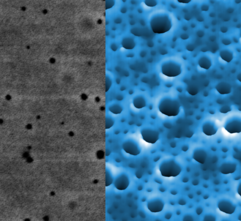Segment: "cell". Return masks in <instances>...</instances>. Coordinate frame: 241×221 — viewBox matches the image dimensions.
I'll return each mask as SVG.
<instances>
[{"instance_id": "9c48e42d", "label": "cell", "mask_w": 241, "mask_h": 221, "mask_svg": "<svg viewBox=\"0 0 241 221\" xmlns=\"http://www.w3.org/2000/svg\"><path fill=\"white\" fill-rule=\"evenodd\" d=\"M130 183V180L127 174L123 173L118 175L114 181V186L119 191H124L127 189Z\"/></svg>"}, {"instance_id": "d6986e66", "label": "cell", "mask_w": 241, "mask_h": 221, "mask_svg": "<svg viewBox=\"0 0 241 221\" xmlns=\"http://www.w3.org/2000/svg\"><path fill=\"white\" fill-rule=\"evenodd\" d=\"M109 110L115 115L120 114L124 110V108L120 104L118 103H115L112 104L109 108Z\"/></svg>"}, {"instance_id": "30bf717a", "label": "cell", "mask_w": 241, "mask_h": 221, "mask_svg": "<svg viewBox=\"0 0 241 221\" xmlns=\"http://www.w3.org/2000/svg\"><path fill=\"white\" fill-rule=\"evenodd\" d=\"M147 207L151 212H160L164 207V202L160 198H155L147 202Z\"/></svg>"}, {"instance_id": "603a6c76", "label": "cell", "mask_w": 241, "mask_h": 221, "mask_svg": "<svg viewBox=\"0 0 241 221\" xmlns=\"http://www.w3.org/2000/svg\"><path fill=\"white\" fill-rule=\"evenodd\" d=\"M231 111V108L228 105H225L220 108V112L223 114H226Z\"/></svg>"}, {"instance_id": "5b68a950", "label": "cell", "mask_w": 241, "mask_h": 221, "mask_svg": "<svg viewBox=\"0 0 241 221\" xmlns=\"http://www.w3.org/2000/svg\"><path fill=\"white\" fill-rule=\"evenodd\" d=\"M140 134L143 140L148 144H156L160 138L159 131L153 128H143L140 131Z\"/></svg>"}, {"instance_id": "7c38bea8", "label": "cell", "mask_w": 241, "mask_h": 221, "mask_svg": "<svg viewBox=\"0 0 241 221\" xmlns=\"http://www.w3.org/2000/svg\"><path fill=\"white\" fill-rule=\"evenodd\" d=\"M207 152L205 149L202 148H197L194 150L192 157L196 162L201 164H204L207 160Z\"/></svg>"}, {"instance_id": "2e32d148", "label": "cell", "mask_w": 241, "mask_h": 221, "mask_svg": "<svg viewBox=\"0 0 241 221\" xmlns=\"http://www.w3.org/2000/svg\"><path fill=\"white\" fill-rule=\"evenodd\" d=\"M198 64L199 67L202 69L208 70L212 66V61L209 57L205 56H202L198 60Z\"/></svg>"}, {"instance_id": "83f0119b", "label": "cell", "mask_w": 241, "mask_h": 221, "mask_svg": "<svg viewBox=\"0 0 241 221\" xmlns=\"http://www.w3.org/2000/svg\"><path fill=\"white\" fill-rule=\"evenodd\" d=\"M236 191L238 194L241 197V181L239 182L237 186Z\"/></svg>"}, {"instance_id": "4fadbf2b", "label": "cell", "mask_w": 241, "mask_h": 221, "mask_svg": "<svg viewBox=\"0 0 241 221\" xmlns=\"http://www.w3.org/2000/svg\"><path fill=\"white\" fill-rule=\"evenodd\" d=\"M237 168V164L233 162H226L221 165L220 171L224 175L233 174Z\"/></svg>"}, {"instance_id": "8992f818", "label": "cell", "mask_w": 241, "mask_h": 221, "mask_svg": "<svg viewBox=\"0 0 241 221\" xmlns=\"http://www.w3.org/2000/svg\"><path fill=\"white\" fill-rule=\"evenodd\" d=\"M224 128L230 134L241 133V117L234 116L227 119L224 125Z\"/></svg>"}, {"instance_id": "f35d334b", "label": "cell", "mask_w": 241, "mask_h": 221, "mask_svg": "<svg viewBox=\"0 0 241 221\" xmlns=\"http://www.w3.org/2000/svg\"><path fill=\"white\" fill-rule=\"evenodd\" d=\"M240 36H241V33H240Z\"/></svg>"}, {"instance_id": "52a82bcc", "label": "cell", "mask_w": 241, "mask_h": 221, "mask_svg": "<svg viewBox=\"0 0 241 221\" xmlns=\"http://www.w3.org/2000/svg\"><path fill=\"white\" fill-rule=\"evenodd\" d=\"M122 148L126 153L134 156L140 154L141 152L139 144L132 139H129L124 141L122 144Z\"/></svg>"}, {"instance_id": "e575fe53", "label": "cell", "mask_w": 241, "mask_h": 221, "mask_svg": "<svg viewBox=\"0 0 241 221\" xmlns=\"http://www.w3.org/2000/svg\"><path fill=\"white\" fill-rule=\"evenodd\" d=\"M237 79L241 83V73H239L237 76Z\"/></svg>"}, {"instance_id": "8d00e7d4", "label": "cell", "mask_w": 241, "mask_h": 221, "mask_svg": "<svg viewBox=\"0 0 241 221\" xmlns=\"http://www.w3.org/2000/svg\"><path fill=\"white\" fill-rule=\"evenodd\" d=\"M138 191H142V189H143V186H139L138 188Z\"/></svg>"}, {"instance_id": "8fae6325", "label": "cell", "mask_w": 241, "mask_h": 221, "mask_svg": "<svg viewBox=\"0 0 241 221\" xmlns=\"http://www.w3.org/2000/svg\"><path fill=\"white\" fill-rule=\"evenodd\" d=\"M202 129L204 135L208 136H211L216 134L219 128L214 122L208 120L203 123Z\"/></svg>"}, {"instance_id": "4316f807", "label": "cell", "mask_w": 241, "mask_h": 221, "mask_svg": "<svg viewBox=\"0 0 241 221\" xmlns=\"http://www.w3.org/2000/svg\"><path fill=\"white\" fill-rule=\"evenodd\" d=\"M193 218L192 217V216L191 215H189V214L185 215L184 217V218H183V221H193Z\"/></svg>"}, {"instance_id": "277c9868", "label": "cell", "mask_w": 241, "mask_h": 221, "mask_svg": "<svg viewBox=\"0 0 241 221\" xmlns=\"http://www.w3.org/2000/svg\"><path fill=\"white\" fill-rule=\"evenodd\" d=\"M161 72L163 75L170 77H176L182 74V66L180 63L174 60L165 61L161 65Z\"/></svg>"}, {"instance_id": "cb8c5ba5", "label": "cell", "mask_w": 241, "mask_h": 221, "mask_svg": "<svg viewBox=\"0 0 241 221\" xmlns=\"http://www.w3.org/2000/svg\"><path fill=\"white\" fill-rule=\"evenodd\" d=\"M216 217L215 215L212 214H209L205 215L204 217V221H216Z\"/></svg>"}, {"instance_id": "7a4b0ae2", "label": "cell", "mask_w": 241, "mask_h": 221, "mask_svg": "<svg viewBox=\"0 0 241 221\" xmlns=\"http://www.w3.org/2000/svg\"><path fill=\"white\" fill-rule=\"evenodd\" d=\"M159 111L168 117H176L180 113L181 105L177 99L171 97H164L159 101Z\"/></svg>"}, {"instance_id": "ac0fdd59", "label": "cell", "mask_w": 241, "mask_h": 221, "mask_svg": "<svg viewBox=\"0 0 241 221\" xmlns=\"http://www.w3.org/2000/svg\"><path fill=\"white\" fill-rule=\"evenodd\" d=\"M122 46L126 49H132L135 46V42L133 39L129 38H126L122 40Z\"/></svg>"}, {"instance_id": "d590c367", "label": "cell", "mask_w": 241, "mask_h": 221, "mask_svg": "<svg viewBox=\"0 0 241 221\" xmlns=\"http://www.w3.org/2000/svg\"><path fill=\"white\" fill-rule=\"evenodd\" d=\"M188 180H189V179H188V178H187V177H184V178H183V179H182V182H183V183H186L188 182Z\"/></svg>"}, {"instance_id": "44dd1931", "label": "cell", "mask_w": 241, "mask_h": 221, "mask_svg": "<svg viewBox=\"0 0 241 221\" xmlns=\"http://www.w3.org/2000/svg\"><path fill=\"white\" fill-rule=\"evenodd\" d=\"M113 183V178L112 174L109 171H106V186H108Z\"/></svg>"}, {"instance_id": "3957f363", "label": "cell", "mask_w": 241, "mask_h": 221, "mask_svg": "<svg viewBox=\"0 0 241 221\" xmlns=\"http://www.w3.org/2000/svg\"><path fill=\"white\" fill-rule=\"evenodd\" d=\"M159 168L161 175L166 177H177L182 171V166L174 159L164 160Z\"/></svg>"}, {"instance_id": "f546056e", "label": "cell", "mask_w": 241, "mask_h": 221, "mask_svg": "<svg viewBox=\"0 0 241 221\" xmlns=\"http://www.w3.org/2000/svg\"><path fill=\"white\" fill-rule=\"evenodd\" d=\"M195 211H196V214H197L198 215H200V214H202V213H203V208H202L201 207H197Z\"/></svg>"}, {"instance_id": "1f68e13d", "label": "cell", "mask_w": 241, "mask_h": 221, "mask_svg": "<svg viewBox=\"0 0 241 221\" xmlns=\"http://www.w3.org/2000/svg\"><path fill=\"white\" fill-rule=\"evenodd\" d=\"M177 1L180 3H187L191 1V0H178Z\"/></svg>"}, {"instance_id": "ba28073f", "label": "cell", "mask_w": 241, "mask_h": 221, "mask_svg": "<svg viewBox=\"0 0 241 221\" xmlns=\"http://www.w3.org/2000/svg\"><path fill=\"white\" fill-rule=\"evenodd\" d=\"M217 207L222 212L226 214H231L234 213L236 210V205L230 200L222 199L217 202Z\"/></svg>"}, {"instance_id": "7402d4cb", "label": "cell", "mask_w": 241, "mask_h": 221, "mask_svg": "<svg viewBox=\"0 0 241 221\" xmlns=\"http://www.w3.org/2000/svg\"><path fill=\"white\" fill-rule=\"evenodd\" d=\"M106 128L107 129L112 127L115 124V121L112 117H108L106 118Z\"/></svg>"}, {"instance_id": "6da1fadb", "label": "cell", "mask_w": 241, "mask_h": 221, "mask_svg": "<svg viewBox=\"0 0 241 221\" xmlns=\"http://www.w3.org/2000/svg\"><path fill=\"white\" fill-rule=\"evenodd\" d=\"M150 26L153 32L164 33L170 31L172 27V21L166 13H158L153 16L150 21Z\"/></svg>"}, {"instance_id": "e0dca14e", "label": "cell", "mask_w": 241, "mask_h": 221, "mask_svg": "<svg viewBox=\"0 0 241 221\" xmlns=\"http://www.w3.org/2000/svg\"><path fill=\"white\" fill-rule=\"evenodd\" d=\"M220 56L221 59L227 63L231 62L234 58L233 52L229 50L225 49L221 51L220 52Z\"/></svg>"}, {"instance_id": "4dcf8cb0", "label": "cell", "mask_w": 241, "mask_h": 221, "mask_svg": "<svg viewBox=\"0 0 241 221\" xmlns=\"http://www.w3.org/2000/svg\"><path fill=\"white\" fill-rule=\"evenodd\" d=\"M178 204L180 205L181 206H184L186 204V201H185V200H184V199H180V200L178 201Z\"/></svg>"}, {"instance_id": "484cf974", "label": "cell", "mask_w": 241, "mask_h": 221, "mask_svg": "<svg viewBox=\"0 0 241 221\" xmlns=\"http://www.w3.org/2000/svg\"><path fill=\"white\" fill-rule=\"evenodd\" d=\"M111 86H112V81L109 77H107V82H106V91H107L110 89Z\"/></svg>"}, {"instance_id": "d6a6232c", "label": "cell", "mask_w": 241, "mask_h": 221, "mask_svg": "<svg viewBox=\"0 0 241 221\" xmlns=\"http://www.w3.org/2000/svg\"><path fill=\"white\" fill-rule=\"evenodd\" d=\"M188 149H189V147H188V146L187 145H184L183 146H182V150L183 152H186Z\"/></svg>"}, {"instance_id": "d4e9b609", "label": "cell", "mask_w": 241, "mask_h": 221, "mask_svg": "<svg viewBox=\"0 0 241 221\" xmlns=\"http://www.w3.org/2000/svg\"><path fill=\"white\" fill-rule=\"evenodd\" d=\"M145 3L149 7H155L157 4V2L156 1H153V0H148L145 1Z\"/></svg>"}, {"instance_id": "5bb4252c", "label": "cell", "mask_w": 241, "mask_h": 221, "mask_svg": "<svg viewBox=\"0 0 241 221\" xmlns=\"http://www.w3.org/2000/svg\"><path fill=\"white\" fill-rule=\"evenodd\" d=\"M217 91L221 95H226L230 94L232 91V86L230 84L226 82H221L217 84L215 86Z\"/></svg>"}, {"instance_id": "f1b7e54d", "label": "cell", "mask_w": 241, "mask_h": 221, "mask_svg": "<svg viewBox=\"0 0 241 221\" xmlns=\"http://www.w3.org/2000/svg\"><path fill=\"white\" fill-rule=\"evenodd\" d=\"M172 215H173V214H172V213L167 212L165 214L164 217L165 219L168 220V219H171V218H172Z\"/></svg>"}, {"instance_id": "74e56055", "label": "cell", "mask_w": 241, "mask_h": 221, "mask_svg": "<svg viewBox=\"0 0 241 221\" xmlns=\"http://www.w3.org/2000/svg\"><path fill=\"white\" fill-rule=\"evenodd\" d=\"M238 220H240V221H241V213L238 215Z\"/></svg>"}, {"instance_id": "9a60e30c", "label": "cell", "mask_w": 241, "mask_h": 221, "mask_svg": "<svg viewBox=\"0 0 241 221\" xmlns=\"http://www.w3.org/2000/svg\"><path fill=\"white\" fill-rule=\"evenodd\" d=\"M132 103L135 108L141 109L146 107L147 102L145 97L142 95H137L134 98Z\"/></svg>"}, {"instance_id": "836d02e7", "label": "cell", "mask_w": 241, "mask_h": 221, "mask_svg": "<svg viewBox=\"0 0 241 221\" xmlns=\"http://www.w3.org/2000/svg\"><path fill=\"white\" fill-rule=\"evenodd\" d=\"M171 194L173 195H177V191L176 190H171Z\"/></svg>"}, {"instance_id": "ffe728a7", "label": "cell", "mask_w": 241, "mask_h": 221, "mask_svg": "<svg viewBox=\"0 0 241 221\" xmlns=\"http://www.w3.org/2000/svg\"><path fill=\"white\" fill-rule=\"evenodd\" d=\"M186 91L189 95L192 96L195 95L199 92V88L194 83H190L187 85Z\"/></svg>"}]
</instances>
